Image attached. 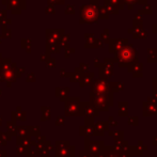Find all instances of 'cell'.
Masks as SVG:
<instances>
[{
	"mask_svg": "<svg viewBox=\"0 0 157 157\" xmlns=\"http://www.w3.org/2000/svg\"><path fill=\"white\" fill-rule=\"evenodd\" d=\"M101 40H103L104 42H106V43L109 42V29H108V28L104 29V32H103V34H101Z\"/></svg>",
	"mask_w": 157,
	"mask_h": 157,
	"instance_id": "cell-12",
	"label": "cell"
},
{
	"mask_svg": "<svg viewBox=\"0 0 157 157\" xmlns=\"http://www.w3.org/2000/svg\"><path fill=\"white\" fill-rule=\"evenodd\" d=\"M147 54H149V56H157V48H149Z\"/></svg>",
	"mask_w": 157,
	"mask_h": 157,
	"instance_id": "cell-14",
	"label": "cell"
},
{
	"mask_svg": "<svg viewBox=\"0 0 157 157\" xmlns=\"http://www.w3.org/2000/svg\"><path fill=\"white\" fill-rule=\"evenodd\" d=\"M97 12H98V18L107 19L108 17H109V14L107 13V11H106V9L104 8V6H98Z\"/></svg>",
	"mask_w": 157,
	"mask_h": 157,
	"instance_id": "cell-10",
	"label": "cell"
},
{
	"mask_svg": "<svg viewBox=\"0 0 157 157\" xmlns=\"http://www.w3.org/2000/svg\"><path fill=\"white\" fill-rule=\"evenodd\" d=\"M114 62L118 63L120 67H129L134 63L138 62V52L135 49L132 44L128 43L116 54Z\"/></svg>",
	"mask_w": 157,
	"mask_h": 157,
	"instance_id": "cell-1",
	"label": "cell"
},
{
	"mask_svg": "<svg viewBox=\"0 0 157 157\" xmlns=\"http://www.w3.org/2000/svg\"><path fill=\"white\" fill-rule=\"evenodd\" d=\"M153 13V8H152L151 4L145 3L143 6H141V8L138 9V14L143 15V14H152Z\"/></svg>",
	"mask_w": 157,
	"mask_h": 157,
	"instance_id": "cell-7",
	"label": "cell"
},
{
	"mask_svg": "<svg viewBox=\"0 0 157 157\" xmlns=\"http://www.w3.org/2000/svg\"><path fill=\"white\" fill-rule=\"evenodd\" d=\"M104 8L106 9V11H107L108 14H111V15H114V14H118L119 13V9L117 8V6H112V4L110 3H105V6H104Z\"/></svg>",
	"mask_w": 157,
	"mask_h": 157,
	"instance_id": "cell-9",
	"label": "cell"
},
{
	"mask_svg": "<svg viewBox=\"0 0 157 157\" xmlns=\"http://www.w3.org/2000/svg\"><path fill=\"white\" fill-rule=\"evenodd\" d=\"M101 76H104V77H110V76H112V74H113V68H109V67L104 66V67L101 70Z\"/></svg>",
	"mask_w": 157,
	"mask_h": 157,
	"instance_id": "cell-11",
	"label": "cell"
},
{
	"mask_svg": "<svg viewBox=\"0 0 157 157\" xmlns=\"http://www.w3.org/2000/svg\"><path fill=\"white\" fill-rule=\"evenodd\" d=\"M104 1H105V3H110L112 6H117L119 10H121V9H123L125 6V3L123 0H104Z\"/></svg>",
	"mask_w": 157,
	"mask_h": 157,
	"instance_id": "cell-8",
	"label": "cell"
},
{
	"mask_svg": "<svg viewBox=\"0 0 157 157\" xmlns=\"http://www.w3.org/2000/svg\"><path fill=\"white\" fill-rule=\"evenodd\" d=\"M152 32L155 33V34H157V23L154 24V25L152 26Z\"/></svg>",
	"mask_w": 157,
	"mask_h": 157,
	"instance_id": "cell-17",
	"label": "cell"
},
{
	"mask_svg": "<svg viewBox=\"0 0 157 157\" xmlns=\"http://www.w3.org/2000/svg\"><path fill=\"white\" fill-rule=\"evenodd\" d=\"M149 0H137V4H140V6H143V4L147 3Z\"/></svg>",
	"mask_w": 157,
	"mask_h": 157,
	"instance_id": "cell-16",
	"label": "cell"
},
{
	"mask_svg": "<svg viewBox=\"0 0 157 157\" xmlns=\"http://www.w3.org/2000/svg\"><path fill=\"white\" fill-rule=\"evenodd\" d=\"M123 1H124V3L127 6V8L129 9V10L134 9V6L137 4V0H123Z\"/></svg>",
	"mask_w": 157,
	"mask_h": 157,
	"instance_id": "cell-13",
	"label": "cell"
},
{
	"mask_svg": "<svg viewBox=\"0 0 157 157\" xmlns=\"http://www.w3.org/2000/svg\"><path fill=\"white\" fill-rule=\"evenodd\" d=\"M127 32L129 34H132V37L134 39H147L149 36V32L147 30L143 29H135V28H128L127 29Z\"/></svg>",
	"mask_w": 157,
	"mask_h": 157,
	"instance_id": "cell-4",
	"label": "cell"
},
{
	"mask_svg": "<svg viewBox=\"0 0 157 157\" xmlns=\"http://www.w3.org/2000/svg\"><path fill=\"white\" fill-rule=\"evenodd\" d=\"M143 26V18L141 15L136 14L134 16V19H132V28L135 29H141Z\"/></svg>",
	"mask_w": 157,
	"mask_h": 157,
	"instance_id": "cell-6",
	"label": "cell"
},
{
	"mask_svg": "<svg viewBox=\"0 0 157 157\" xmlns=\"http://www.w3.org/2000/svg\"><path fill=\"white\" fill-rule=\"evenodd\" d=\"M147 61L149 62H157V56H149V58H147Z\"/></svg>",
	"mask_w": 157,
	"mask_h": 157,
	"instance_id": "cell-15",
	"label": "cell"
},
{
	"mask_svg": "<svg viewBox=\"0 0 157 157\" xmlns=\"http://www.w3.org/2000/svg\"><path fill=\"white\" fill-rule=\"evenodd\" d=\"M142 70H143V64L141 62H136L128 67V71L132 72L135 77L142 76Z\"/></svg>",
	"mask_w": 157,
	"mask_h": 157,
	"instance_id": "cell-5",
	"label": "cell"
},
{
	"mask_svg": "<svg viewBox=\"0 0 157 157\" xmlns=\"http://www.w3.org/2000/svg\"><path fill=\"white\" fill-rule=\"evenodd\" d=\"M109 52L111 54H117L119 50H121L125 45L128 44L127 39H111L109 40Z\"/></svg>",
	"mask_w": 157,
	"mask_h": 157,
	"instance_id": "cell-3",
	"label": "cell"
},
{
	"mask_svg": "<svg viewBox=\"0 0 157 157\" xmlns=\"http://www.w3.org/2000/svg\"><path fill=\"white\" fill-rule=\"evenodd\" d=\"M98 8L92 6H82L81 8V21L88 24L96 23L98 19Z\"/></svg>",
	"mask_w": 157,
	"mask_h": 157,
	"instance_id": "cell-2",
	"label": "cell"
}]
</instances>
